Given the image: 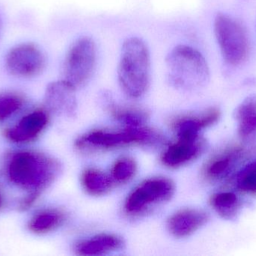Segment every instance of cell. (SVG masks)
I'll return each instance as SVG.
<instances>
[{
  "label": "cell",
  "instance_id": "obj_3",
  "mask_svg": "<svg viewBox=\"0 0 256 256\" xmlns=\"http://www.w3.org/2000/svg\"><path fill=\"white\" fill-rule=\"evenodd\" d=\"M166 66L168 83L178 90H196L209 79L210 71L204 56L188 45L174 47L166 57Z\"/></svg>",
  "mask_w": 256,
  "mask_h": 256
},
{
  "label": "cell",
  "instance_id": "obj_20",
  "mask_svg": "<svg viewBox=\"0 0 256 256\" xmlns=\"http://www.w3.org/2000/svg\"><path fill=\"white\" fill-rule=\"evenodd\" d=\"M66 220V214L58 210H46L34 215L28 228L36 234H45L58 228Z\"/></svg>",
  "mask_w": 256,
  "mask_h": 256
},
{
  "label": "cell",
  "instance_id": "obj_22",
  "mask_svg": "<svg viewBox=\"0 0 256 256\" xmlns=\"http://www.w3.org/2000/svg\"><path fill=\"white\" fill-rule=\"evenodd\" d=\"M136 170V163L134 159L130 157L121 158L112 166V180L117 183H126L134 177Z\"/></svg>",
  "mask_w": 256,
  "mask_h": 256
},
{
  "label": "cell",
  "instance_id": "obj_11",
  "mask_svg": "<svg viewBox=\"0 0 256 256\" xmlns=\"http://www.w3.org/2000/svg\"><path fill=\"white\" fill-rule=\"evenodd\" d=\"M204 149L206 142L200 137L195 139L178 138L164 152L162 162L170 168L183 166L200 157Z\"/></svg>",
  "mask_w": 256,
  "mask_h": 256
},
{
  "label": "cell",
  "instance_id": "obj_10",
  "mask_svg": "<svg viewBox=\"0 0 256 256\" xmlns=\"http://www.w3.org/2000/svg\"><path fill=\"white\" fill-rule=\"evenodd\" d=\"M49 121L48 113L38 109L24 116L16 126L4 129V135L9 141L24 144L36 139L46 128Z\"/></svg>",
  "mask_w": 256,
  "mask_h": 256
},
{
  "label": "cell",
  "instance_id": "obj_1",
  "mask_svg": "<svg viewBox=\"0 0 256 256\" xmlns=\"http://www.w3.org/2000/svg\"><path fill=\"white\" fill-rule=\"evenodd\" d=\"M7 171L9 180L18 187L42 192L58 177L61 165L42 153L21 151L10 158Z\"/></svg>",
  "mask_w": 256,
  "mask_h": 256
},
{
  "label": "cell",
  "instance_id": "obj_6",
  "mask_svg": "<svg viewBox=\"0 0 256 256\" xmlns=\"http://www.w3.org/2000/svg\"><path fill=\"white\" fill-rule=\"evenodd\" d=\"M214 29L224 61L232 66L243 63L250 51L249 39L243 26L232 17L219 14L215 18Z\"/></svg>",
  "mask_w": 256,
  "mask_h": 256
},
{
  "label": "cell",
  "instance_id": "obj_19",
  "mask_svg": "<svg viewBox=\"0 0 256 256\" xmlns=\"http://www.w3.org/2000/svg\"><path fill=\"white\" fill-rule=\"evenodd\" d=\"M210 205L214 211L225 219H233L239 213L242 202L232 192H220L210 198Z\"/></svg>",
  "mask_w": 256,
  "mask_h": 256
},
{
  "label": "cell",
  "instance_id": "obj_8",
  "mask_svg": "<svg viewBox=\"0 0 256 256\" xmlns=\"http://www.w3.org/2000/svg\"><path fill=\"white\" fill-rule=\"evenodd\" d=\"M4 66L12 76L20 78H34L44 70L46 57L37 45L24 42L9 50L4 58Z\"/></svg>",
  "mask_w": 256,
  "mask_h": 256
},
{
  "label": "cell",
  "instance_id": "obj_21",
  "mask_svg": "<svg viewBox=\"0 0 256 256\" xmlns=\"http://www.w3.org/2000/svg\"><path fill=\"white\" fill-rule=\"evenodd\" d=\"M24 103L20 94L13 91H0V122L19 111Z\"/></svg>",
  "mask_w": 256,
  "mask_h": 256
},
{
  "label": "cell",
  "instance_id": "obj_7",
  "mask_svg": "<svg viewBox=\"0 0 256 256\" xmlns=\"http://www.w3.org/2000/svg\"><path fill=\"white\" fill-rule=\"evenodd\" d=\"M174 193V184L170 179H148L130 194L126 202V211L130 215L140 214L150 206L168 201Z\"/></svg>",
  "mask_w": 256,
  "mask_h": 256
},
{
  "label": "cell",
  "instance_id": "obj_14",
  "mask_svg": "<svg viewBox=\"0 0 256 256\" xmlns=\"http://www.w3.org/2000/svg\"><path fill=\"white\" fill-rule=\"evenodd\" d=\"M208 221L207 213L200 209H182L170 216L167 226L176 237H186L198 231Z\"/></svg>",
  "mask_w": 256,
  "mask_h": 256
},
{
  "label": "cell",
  "instance_id": "obj_4",
  "mask_svg": "<svg viewBox=\"0 0 256 256\" xmlns=\"http://www.w3.org/2000/svg\"><path fill=\"white\" fill-rule=\"evenodd\" d=\"M162 139L159 132L147 126H126L122 130L91 131L80 137L76 140V146L80 149L109 150L132 144L154 145L160 143Z\"/></svg>",
  "mask_w": 256,
  "mask_h": 256
},
{
  "label": "cell",
  "instance_id": "obj_2",
  "mask_svg": "<svg viewBox=\"0 0 256 256\" xmlns=\"http://www.w3.org/2000/svg\"><path fill=\"white\" fill-rule=\"evenodd\" d=\"M118 79L128 97L138 99L146 94L150 84V56L148 48L140 38L126 39L122 47Z\"/></svg>",
  "mask_w": 256,
  "mask_h": 256
},
{
  "label": "cell",
  "instance_id": "obj_23",
  "mask_svg": "<svg viewBox=\"0 0 256 256\" xmlns=\"http://www.w3.org/2000/svg\"><path fill=\"white\" fill-rule=\"evenodd\" d=\"M237 186L242 192L256 195V161L246 165L239 173Z\"/></svg>",
  "mask_w": 256,
  "mask_h": 256
},
{
  "label": "cell",
  "instance_id": "obj_18",
  "mask_svg": "<svg viewBox=\"0 0 256 256\" xmlns=\"http://www.w3.org/2000/svg\"><path fill=\"white\" fill-rule=\"evenodd\" d=\"M236 117L240 137L248 138L256 135V96L246 98L239 105Z\"/></svg>",
  "mask_w": 256,
  "mask_h": 256
},
{
  "label": "cell",
  "instance_id": "obj_5",
  "mask_svg": "<svg viewBox=\"0 0 256 256\" xmlns=\"http://www.w3.org/2000/svg\"><path fill=\"white\" fill-rule=\"evenodd\" d=\"M97 65V47L88 36H82L72 43L62 66V79L78 89L90 81Z\"/></svg>",
  "mask_w": 256,
  "mask_h": 256
},
{
  "label": "cell",
  "instance_id": "obj_25",
  "mask_svg": "<svg viewBox=\"0 0 256 256\" xmlns=\"http://www.w3.org/2000/svg\"><path fill=\"white\" fill-rule=\"evenodd\" d=\"M0 204H1V199H0Z\"/></svg>",
  "mask_w": 256,
  "mask_h": 256
},
{
  "label": "cell",
  "instance_id": "obj_17",
  "mask_svg": "<svg viewBox=\"0 0 256 256\" xmlns=\"http://www.w3.org/2000/svg\"><path fill=\"white\" fill-rule=\"evenodd\" d=\"M81 183L90 195L100 196L109 192L114 186V180L106 173L97 168L86 169L81 176Z\"/></svg>",
  "mask_w": 256,
  "mask_h": 256
},
{
  "label": "cell",
  "instance_id": "obj_24",
  "mask_svg": "<svg viewBox=\"0 0 256 256\" xmlns=\"http://www.w3.org/2000/svg\"><path fill=\"white\" fill-rule=\"evenodd\" d=\"M40 194H42V192H37V191L30 192L26 196L24 197V198L20 201L19 206H18L19 210L24 212L31 208L33 204L38 199Z\"/></svg>",
  "mask_w": 256,
  "mask_h": 256
},
{
  "label": "cell",
  "instance_id": "obj_13",
  "mask_svg": "<svg viewBox=\"0 0 256 256\" xmlns=\"http://www.w3.org/2000/svg\"><path fill=\"white\" fill-rule=\"evenodd\" d=\"M220 117V112L216 108H209L201 114L184 116L174 120L173 129L178 138L195 139L200 138L202 129L216 123Z\"/></svg>",
  "mask_w": 256,
  "mask_h": 256
},
{
  "label": "cell",
  "instance_id": "obj_15",
  "mask_svg": "<svg viewBox=\"0 0 256 256\" xmlns=\"http://www.w3.org/2000/svg\"><path fill=\"white\" fill-rule=\"evenodd\" d=\"M124 242L116 234H100L87 239L76 245L78 255L84 256L104 255L122 249Z\"/></svg>",
  "mask_w": 256,
  "mask_h": 256
},
{
  "label": "cell",
  "instance_id": "obj_9",
  "mask_svg": "<svg viewBox=\"0 0 256 256\" xmlns=\"http://www.w3.org/2000/svg\"><path fill=\"white\" fill-rule=\"evenodd\" d=\"M76 88L64 80L48 84L44 102L46 109L57 115L74 117L78 109Z\"/></svg>",
  "mask_w": 256,
  "mask_h": 256
},
{
  "label": "cell",
  "instance_id": "obj_16",
  "mask_svg": "<svg viewBox=\"0 0 256 256\" xmlns=\"http://www.w3.org/2000/svg\"><path fill=\"white\" fill-rule=\"evenodd\" d=\"M108 108L116 120L129 127L146 126L148 119L146 110L138 107L120 105L108 99Z\"/></svg>",
  "mask_w": 256,
  "mask_h": 256
},
{
  "label": "cell",
  "instance_id": "obj_12",
  "mask_svg": "<svg viewBox=\"0 0 256 256\" xmlns=\"http://www.w3.org/2000/svg\"><path fill=\"white\" fill-rule=\"evenodd\" d=\"M244 156V150L240 147H228L214 156L206 164L203 174L207 180L219 181L228 177Z\"/></svg>",
  "mask_w": 256,
  "mask_h": 256
}]
</instances>
